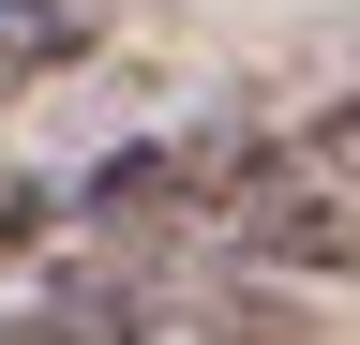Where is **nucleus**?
I'll use <instances>...</instances> for the list:
<instances>
[{"label":"nucleus","mask_w":360,"mask_h":345,"mask_svg":"<svg viewBox=\"0 0 360 345\" xmlns=\"http://www.w3.org/2000/svg\"><path fill=\"white\" fill-rule=\"evenodd\" d=\"M75 60H90V15H75V0H0V105H15V91H60Z\"/></svg>","instance_id":"nucleus-4"},{"label":"nucleus","mask_w":360,"mask_h":345,"mask_svg":"<svg viewBox=\"0 0 360 345\" xmlns=\"http://www.w3.org/2000/svg\"><path fill=\"white\" fill-rule=\"evenodd\" d=\"M0 345H150V255L75 240L45 271H0Z\"/></svg>","instance_id":"nucleus-2"},{"label":"nucleus","mask_w":360,"mask_h":345,"mask_svg":"<svg viewBox=\"0 0 360 345\" xmlns=\"http://www.w3.org/2000/svg\"><path fill=\"white\" fill-rule=\"evenodd\" d=\"M210 240L240 255V271H270V285H345V255H360V195H345V105H315V136H270V150H240V165H225Z\"/></svg>","instance_id":"nucleus-1"},{"label":"nucleus","mask_w":360,"mask_h":345,"mask_svg":"<svg viewBox=\"0 0 360 345\" xmlns=\"http://www.w3.org/2000/svg\"><path fill=\"white\" fill-rule=\"evenodd\" d=\"M45 210H60V195H45V181H15V165H0V255H15V240H45Z\"/></svg>","instance_id":"nucleus-5"},{"label":"nucleus","mask_w":360,"mask_h":345,"mask_svg":"<svg viewBox=\"0 0 360 345\" xmlns=\"http://www.w3.org/2000/svg\"><path fill=\"white\" fill-rule=\"evenodd\" d=\"M225 165H240V136H210V120H195V136H135V150H105V165L75 181V210H90V226H105L120 255H135V240H180V226H210Z\"/></svg>","instance_id":"nucleus-3"}]
</instances>
